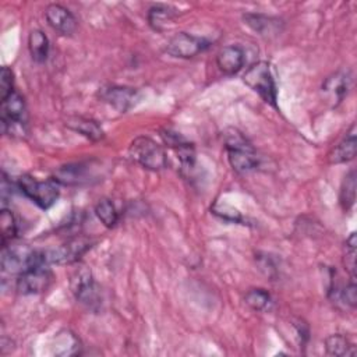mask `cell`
Segmentation results:
<instances>
[{
	"instance_id": "cell-12",
	"label": "cell",
	"mask_w": 357,
	"mask_h": 357,
	"mask_svg": "<svg viewBox=\"0 0 357 357\" xmlns=\"http://www.w3.org/2000/svg\"><path fill=\"white\" fill-rule=\"evenodd\" d=\"M100 98L119 112H126L134 105L137 92L132 88L112 85L100 91Z\"/></svg>"
},
{
	"instance_id": "cell-25",
	"label": "cell",
	"mask_w": 357,
	"mask_h": 357,
	"mask_svg": "<svg viewBox=\"0 0 357 357\" xmlns=\"http://www.w3.org/2000/svg\"><path fill=\"white\" fill-rule=\"evenodd\" d=\"M356 199V173L350 172L342 184L340 190V204L344 211L350 209Z\"/></svg>"
},
{
	"instance_id": "cell-7",
	"label": "cell",
	"mask_w": 357,
	"mask_h": 357,
	"mask_svg": "<svg viewBox=\"0 0 357 357\" xmlns=\"http://www.w3.org/2000/svg\"><path fill=\"white\" fill-rule=\"evenodd\" d=\"M91 247V241L88 238L79 237L67 241L66 244L46 251V258L49 264H71L78 261V258Z\"/></svg>"
},
{
	"instance_id": "cell-22",
	"label": "cell",
	"mask_w": 357,
	"mask_h": 357,
	"mask_svg": "<svg viewBox=\"0 0 357 357\" xmlns=\"http://www.w3.org/2000/svg\"><path fill=\"white\" fill-rule=\"evenodd\" d=\"M245 303L255 311H269L272 308V297L264 289H251L245 293Z\"/></svg>"
},
{
	"instance_id": "cell-8",
	"label": "cell",
	"mask_w": 357,
	"mask_h": 357,
	"mask_svg": "<svg viewBox=\"0 0 357 357\" xmlns=\"http://www.w3.org/2000/svg\"><path fill=\"white\" fill-rule=\"evenodd\" d=\"M71 290L77 300L88 305H93L98 301V290L92 278V273L85 266L78 268L71 278Z\"/></svg>"
},
{
	"instance_id": "cell-21",
	"label": "cell",
	"mask_w": 357,
	"mask_h": 357,
	"mask_svg": "<svg viewBox=\"0 0 357 357\" xmlns=\"http://www.w3.org/2000/svg\"><path fill=\"white\" fill-rule=\"evenodd\" d=\"M325 347L331 356H354V346L342 335H332L325 340Z\"/></svg>"
},
{
	"instance_id": "cell-3",
	"label": "cell",
	"mask_w": 357,
	"mask_h": 357,
	"mask_svg": "<svg viewBox=\"0 0 357 357\" xmlns=\"http://www.w3.org/2000/svg\"><path fill=\"white\" fill-rule=\"evenodd\" d=\"M243 81L257 92L266 103L276 106V86L269 68L265 61L254 63L243 75Z\"/></svg>"
},
{
	"instance_id": "cell-10",
	"label": "cell",
	"mask_w": 357,
	"mask_h": 357,
	"mask_svg": "<svg viewBox=\"0 0 357 357\" xmlns=\"http://www.w3.org/2000/svg\"><path fill=\"white\" fill-rule=\"evenodd\" d=\"M350 84H351L350 73L339 71L325 79V82L322 84V92L326 96V99L333 106H336L346 96V93L350 88Z\"/></svg>"
},
{
	"instance_id": "cell-27",
	"label": "cell",
	"mask_w": 357,
	"mask_h": 357,
	"mask_svg": "<svg viewBox=\"0 0 357 357\" xmlns=\"http://www.w3.org/2000/svg\"><path fill=\"white\" fill-rule=\"evenodd\" d=\"M13 71L8 67H1L0 71V99H6L14 92L13 89Z\"/></svg>"
},
{
	"instance_id": "cell-18",
	"label": "cell",
	"mask_w": 357,
	"mask_h": 357,
	"mask_svg": "<svg viewBox=\"0 0 357 357\" xmlns=\"http://www.w3.org/2000/svg\"><path fill=\"white\" fill-rule=\"evenodd\" d=\"M66 126L74 131H77L78 134L92 139V141H98L103 137V131L102 128L93 121V120H89V119H84V117H73V119H68Z\"/></svg>"
},
{
	"instance_id": "cell-20",
	"label": "cell",
	"mask_w": 357,
	"mask_h": 357,
	"mask_svg": "<svg viewBox=\"0 0 357 357\" xmlns=\"http://www.w3.org/2000/svg\"><path fill=\"white\" fill-rule=\"evenodd\" d=\"M176 11H173L170 7L166 6H153L149 8L148 13V21L151 26L156 31H163L169 22L173 21L176 17Z\"/></svg>"
},
{
	"instance_id": "cell-14",
	"label": "cell",
	"mask_w": 357,
	"mask_h": 357,
	"mask_svg": "<svg viewBox=\"0 0 357 357\" xmlns=\"http://www.w3.org/2000/svg\"><path fill=\"white\" fill-rule=\"evenodd\" d=\"M165 142L173 148L176 151V153L178 155V159L183 165L184 169H191L195 160V155H194V148L192 144H190L188 141H185L180 134L173 132L170 130L163 131L162 134Z\"/></svg>"
},
{
	"instance_id": "cell-4",
	"label": "cell",
	"mask_w": 357,
	"mask_h": 357,
	"mask_svg": "<svg viewBox=\"0 0 357 357\" xmlns=\"http://www.w3.org/2000/svg\"><path fill=\"white\" fill-rule=\"evenodd\" d=\"M18 188L42 209L50 208L59 198V187L53 178L39 181L32 176H21L18 178Z\"/></svg>"
},
{
	"instance_id": "cell-17",
	"label": "cell",
	"mask_w": 357,
	"mask_h": 357,
	"mask_svg": "<svg viewBox=\"0 0 357 357\" xmlns=\"http://www.w3.org/2000/svg\"><path fill=\"white\" fill-rule=\"evenodd\" d=\"M244 21L252 31L264 36L280 32L282 21L273 17H266L262 14H245Z\"/></svg>"
},
{
	"instance_id": "cell-6",
	"label": "cell",
	"mask_w": 357,
	"mask_h": 357,
	"mask_svg": "<svg viewBox=\"0 0 357 357\" xmlns=\"http://www.w3.org/2000/svg\"><path fill=\"white\" fill-rule=\"evenodd\" d=\"M208 47V42L204 38L190 35L187 32H178L166 45V52L173 57L190 59L204 52Z\"/></svg>"
},
{
	"instance_id": "cell-23",
	"label": "cell",
	"mask_w": 357,
	"mask_h": 357,
	"mask_svg": "<svg viewBox=\"0 0 357 357\" xmlns=\"http://www.w3.org/2000/svg\"><path fill=\"white\" fill-rule=\"evenodd\" d=\"M95 213L106 227H113L119 220L116 206L110 199H100L95 206Z\"/></svg>"
},
{
	"instance_id": "cell-15",
	"label": "cell",
	"mask_w": 357,
	"mask_h": 357,
	"mask_svg": "<svg viewBox=\"0 0 357 357\" xmlns=\"http://www.w3.org/2000/svg\"><path fill=\"white\" fill-rule=\"evenodd\" d=\"M216 63L222 73L227 75L236 74L244 64V52L240 46L236 45L226 46L218 53Z\"/></svg>"
},
{
	"instance_id": "cell-26",
	"label": "cell",
	"mask_w": 357,
	"mask_h": 357,
	"mask_svg": "<svg viewBox=\"0 0 357 357\" xmlns=\"http://www.w3.org/2000/svg\"><path fill=\"white\" fill-rule=\"evenodd\" d=\"M344 266L351 275V279L356 276V233H351L344 244Z\"/></svg>"
},
{
	"instance_id": "cell-2",
	"label": "cell",
	"mask_w": 357,
	"mask_h": 357,
	"mask_svg": "<svg viewBox=\"0 0 357 357\" xmlns=\"http://www.w3.org/2000/svg\"><path fill=\"white\" fill-rule=\"evenodd\" d=\"M128 155L134 162L149 170H160L167 165L163 148L148 137L135 138L128 148Z\"/></svg>"
},
{
	"instance_id": "cell-5",
	"label": "cell",
	"mask_w": 357,
	"mask_h": 357,
	"mask_svg": "<svg viewBox=\"0 0 357 357\" xmlns=\"http://www.w3.org/2000/svg\"><path fill=\"white\" fill-rule=\"evenodd\" d=\"M52 282V272L47 265L31 266L20 273L17 279V289L22 294H38L49 287Z\"/></svg>"
},
{
	"instance_id": "cell-13",
	"label": "cell",
	"mask_w": 357,
	"mask_h": 357,
	"mask_svg": "<svg viewBox=\"0 0 357 357\" xmlns=\"http://www.w3.org/2000/svg\"><path fill=\"white\" fill-rule=\"evenodd\" d=\"M91 172L88 165L84 163H74V165H66L59 167L54 174L53 180L56 183L64 184V185H77L89 181Z\"/></svg>"
},
{
	"instance_id": "cell-1",
	"label": "cell",
	"mask_w": 357,
	"mask_h": 357,
	"mask_svg": "<svg viewBox=\"0 0 357 357\" xmlns=\"http://www.w3.org/2000/svg\"><path fill=\"white\" fill-rule=\"evenodd\" d=\"M225 146L229 163L237 173H245L258 166L259 158L255 149L238 130L229 128L225 131Z\"/></svg>"
},
{
	"instance_id": "cell-16",
	"label": "cell",
	"mask_w": 357,
	"mask_h": 357,
	"mask_svg": "<svg viewBox=\"0 0 357 357\" xmlns=\"http://www.w3.org/2000/svg\"><path fill=\"white\" fill-rule=\"evenodd\" d=\"M356 126L353 124L346 137L335 146L332 153L329 155L331 163H343L349 162L356 156Z\"/></svg>"
},
{
	"instance_id": "cell-11",
	"label": "cell",
	"mask_w": 357,
	"mask_h": 357,
	"mask_svg": "<svg viewBox=\"0 0 357 357\" xmlns=\"http://www.w3.org/2000/svg\"><path fill=\"white\" fill-rule=\"evenodd\" d=\"M46 20L49 25L63 35H70L77 28L75 17L60 4H50L46 7Z\"/></svg>"
},
{
	"instance_id": "cell-24",
	"label": "cell",
	"mask_w": 357,
	"mask_h": 357,
	"mask_svg": "<svg viewBox=\"0 0 357 357\" xmlns=\"http://www.w3.org/2000/svg\"><path fill=\"white\" fill-rule=\"evenodd\" d=\"M0 230H1V244L6 245L17 236V223L11 211L3 208L0 213Z\"/></svg>"
},
{
	"instance_id": "cell-9",
	"label": "cell",
	"mask_w": 357,
	"mask_h": 357,
	"mask_svg": "<svg viewBox=\"0 0 357 357\" xmlns=\"http://www.w3.org/2000/svg\"><path fill=\"white\" fill-rule=\"evenodd\" d=\"M25 117V102L20 93L13 92L1 100V127L4 132L8 127L11 128V126L14 124H24Z\"/></svg>"
},
{
	"instance_id": "cell-19",
	"label": "cell",
	"mask_w": 357,
	"mask_h": 357,
	"mask_svg": "<svg viewBox=\"0 0 357 357\" xmlns=\"http://www.w3.org/2000/svg\"><path fill=\"white\" fill-rule=\"evenodd\" d=\"M28 47H29V53L35 61L43 63L47 59L49 40L40 29L31 31V33L28 36Z\"/></svg>"
}]
</instances>
